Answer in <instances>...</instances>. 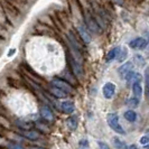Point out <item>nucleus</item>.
Instances as JSON below:
<instances>
[{
    "label": "nucleus",
    "mask_w": 149,
    "mask_h": 149,
    "mask_svg": "<svg viewBox=\"0 0 149 149\" xmlns=\"http://www.w3.org/2000/svg\"><path fill=\"white\" fill-rule=\"evenodd\" d=\"M107 120H108V125L111 127L112 130H114L117 134H125V130H123L122 126L120 125L119 117H118L117 113H109Z\"/></svg>",
    "instance_id": "f257e3e1"
},
{
    "label": "nucleus",
    "mask_w": 149,
    "mask_h": 149,
    "mask_svg": "<svg viewBox=\"0 0 149 149\" xmlns=\"http://www.w3.org/2000/svg\"><path fill=\"white\" fill-rule=\"evenodd\" d=\"M84 20L86 22L88 29L92 30L93 33H97L99 31V26H97V22L93 19V17L90 15L89 13H84Z\"/></svg>",
    "instance_id": "f03ea898"
},
{
    "label": "nucleus",
    "mask_w": 149,
    "mask_h": 149,
    "mask_svg": "<svg viewBox=\"0 0 149 149\" xmlns=\"http://www.w3.org/2000/svg\"><path fill=\"white\" fill-rule=\"evenodd\" d=\"M52 84L55 86V88H58V89L65 91L66 93H70V92L73 91V89L70 86L68 83H66L65 81H63V80H60V79H54V80L52 81Z\"/></svg>",
    "instance_id": "7ed1b4c3"
},
{
    "label": "nucleus",
    "mask_w": 149,
    "mask_h": 149,
    "mask_svg": "<svg viewBox=\"0 0 149 149\" xmlns=\"http://www.w3.org/2000/svg\"><path fill=\"white\" fill-rule=\"evenodd\" d=\"M129 45H130L131 48H145L148 45V40L143 37H138L132 39L129 43Z\"/></svg>",
    "instance_id": "20e7f679"
},
{
    "label": "nucleus",
    "mask_w": 149,
    "mask_h": 149,
    "mask_svg": "<svg viewBox=\"0 0 149 149\" xmlns=\"http://www.w3.org/2000/svg\"><path fill=\"white\" fill-rule=\"evenodd\" d=\"M102 92H103V95H104L105 99H111L114 95V92H116V85L110 82L105 83L103 89H102Z\"/></svg>",
    "instance_id": "39448f33"
},
{
    "label": "nucleus",
    "mask_w": 149,
    "mask_h": 149,
    "mask_svg": "<svg viewBox=\"0 0 149 149\" xmlns=\"http://www.w3.org/2000/svg\"><path fill=\"white\" fill-rule=\"evenodd\" d=\"M132 63L131 62H127V63H125L123 65H121L119 68V74L125 79L126 76H127L130 72H132Z\"/></svg>",
    "instance_id": "423d86ee"
},
{
    "label": "nucleus",
    "mask_w": 149,
    "mask_h": 149,
    "mask_svg": "<svg viewBox=\"0 0 149 149\" xmlns=\"http://www.w3.org/2000/svg\"><path fill=\"white\" fill-rule=\"evenodd\" d=\"M77 29H79V33L81 35L82 39L85 42V43H90L91 42V36H90V33L88 30V27H84L82 25H79L77 26Z\"/></svg>",
    "instance_id": "0eeeda50"
},
{
    "label": "nucleus",
    "mask_w": 149,
    "mask_h": 149,
    "mask_svg": "<svg viewBox=\"0 0 149 149\" xmlns=\"http://www.w3.org/2000/svg\"><path fill=\"white\" fill-rule=\"evenodd\" d=\"M40 116H42L45 120H47V121H52V120L54 119L52 110H51L48 107H46V105L40 108Z\"/></svg>",
    "instance_id": "6e6552de"
},
{
    "label": "nucleus",
    "mask_w": 149,
    "mask_h": 149,
    "mask_svg": "<svg viewBox=\"0 0 149 149\" xmlns=\"http://www.w3.org/2000/svg\"><path fill=\"white\" fill-rule=\"evenodd\" d=\"M71 64H72V68H73V72L74 74L77 76V77H82L83 75V68H82V64L75 62L72 57H71Z\"/></svg>",
    "instance_id": "1a4fd4ad"
},
{
    "label": "nucleus",
    "mask_w": 149,
    "mask_h": 149,
    "mask_svg": "<svg viewBox=\"0 0 149 149\" xmlns=\"http://www.w3.org/2000/svg\"><path fill=\"white\" fill-rule=\"evenodd\" d=\"M132 92H134V97H137V99H139L142 95V88L141 84H140V81L132 83Z\"/></svg>",
    "instance_id": "9d476101"
},
{
    "label": "nucleus",
    "mask_w": 149,
    "mask_h": 149,
    "mask_svg": "<svg viewBox=\"0 0 149 149\" xmlns=\"http://www.w3.org/2000/svg\"><path fill=\"white\" fill-rule=\"evenodd\" d=\"M61 108H62V110H63V111L66 112V113H72L75 109L73 102H71V101H64V102H62Z\"/></svg>",
    "instance_id": "9b49d317"
},
{
    "label": "nucleus",
    "mask_w": 149,
    "mask_h": 149,
    "mask_svg": "<svg viewBox=\"0 0 149 149\" xmlns=\"http://www.w3.org/2000/svg\"><path fill=\"white\" fill-rule=\"evenodd\" d=\"M120 52H121V47H114L113 49H111L110 52L108 53V56H107V62H111L112 60L117 58L119 56Z\"/></svg>",
    "instance_id": "f8f14e48"
},
{
    "label": "nucleus",
    "mask_w": 149,
    "mask_h": 149,
    "mask_svg": "<svg viewBox=\"0 0 149 149\" xmlns=\"http://www.w3.org/2000/svg\"><path fill=\"white\" fill-rule=\"evenodd\" d=\"M51 92H52L56 97H65L67 95V93L65 91L58 89V88H52V89H51Z\"/></svg>",
    "instance_id": "ddd939ff"
},
{
    "label": "nucleus",
    "mask_w": 149,
    "mask_h": 149,
    "mask_svg": "<svg viewBox=\"0 0 149 149\" xmlns=\"http://www.w3.org/2000/svg\"><path fill=\"white\" fill-rule=\"evenodd\" d=\"M125 118L128 121H130V122H134L137 119V113L134 111H132V110H128V111L125 112Z\"/></svg>",
    "instance_id": "4468645a"
},
{
    "label": "nucleus",
    "mask_w": 149,
    "mask_h": 149,
    "mask_svg": "<svg viewBox=\"0 0 149 149\" xmlns=\"http://www.w3.org/2000/svg\"><path fill=\"white\" fill-rule=\"evenodd\" d=\"M66 122H67V126H68V128H70L71 130H75V129L77 128V121H76V119H75L74 117L68 118Z\"/></svg>",
    "instance_id": "2eb2a0df"
},
{
    "label": "nucleus",
    "mask_w": 149,
    "mask_h": 149,
    "mask_svg": "<svg viewBox=\"0 0 149 149\" xmlns=\"http://www.w3.org/2000/svg\"><path fill=\"white\" fill-rule=\"evenodd\" d=\"M113 143L118 149H128V147L125 145V142L119 138H113Z\"/></svg>",
    "instance_id": "dca6fc26"
},
{
    "label": "nucleus",
    "mask_w": 149,
    "mask_h": 149,
    "mask_svg": "<svg viewBox=\"0 0 149 149\" xmlns=\"http://www.w3.org/2000/svg\"><path fill=\"white\" fill-rule=\"evenodd\" d=\"M22 134L25 136V137H27V138H29V139H36V138H38V134L36 132V131H22Z\"/></svg>",
    "instance_id": "f3484780"
},
{
    "label": "nucleus",
    "mask_w": 149,
    "mask_h": 149,
    "mask_svg": "<svg viewBox=\"0 0 149 149\" xmlns=\"http://www.w3.org/2000/svg\"><path fill=\"white\" fill-rule=\"evenodd\" d=\"M127 55H128L127 48H121V52H120L119 56H118V58H117V60L119 61V62H123V61L126 60Z\"/></svg>",
    "instance_id": "a211bd4d"
},
{
    "label": "nucleus",
    "mask_w": 149,
    "mask_h": 149,
    "mask_svg": "<svg viewBox=\"0 0 149 149\" xmlns=\"http://www.w3.org/2000/svg\"><path fill=\"white\" fill-rule=\"evenodd\" d=\"M145 83H146V93H147V97H149V68L146 70V73H145Z\"/></svg>",
    "instance_id": "6ab92c4d"
},
{
    "label": "nucleus",
    "mask_w": 149,
    "mask_h": 149,
    "mask_svg": "<svg viewBox=\"0 0 149 149\" xmlns=\"http://www.w3.org/2000/svg\"><path fill=\"white\" fill-rule=\"evenodd\" d=\"M128 104L130 105V107H132V108H136V107H138L139 104V99H137V97H132V99H130L129 101H128Z\"/></svg>",
    "instance_id": "aec40b11"
},
{
    "label": "nucleus",
    "mask_w": 149,
    "mask_h": 149,
    "mask_svg": "<svg viewBox=\"0 0 149 149\" xmlns=\"http://www.w3.org/2000/svg\"><path fill=\"white\" fill-rule=\"evenodd\" d=\"M140 143H141L142 146H147V145H149V136H143V137H141Z\"/></svg>",
    "instance_id": "412c9836"
},
{
    "label": "nucleus",
    "mask_w": 149,
    "mask_h": 149,
    "mask_svg": "<svg viewBox=\"0 0 149 149\" xmlns=\"http://www.w3.org/2000/svg\"><path fill=\"white\" fill-rule=\"evenodd\" d=\"M80 149H88V141L85 139L80 141Z\"/></svg>",
    "instance_id": "4be33fe9"
},
{
    "label": "nucleus",
    "mask_w": 149,
    "mask_h": 149,
    "mask_svg": "<svg viewBox=\"0 0 149 149\" xmlns=\"http://www.w3.org/2000/svg\"><path fill=\"white\" fill-rule=\"evenodd\" d=\"M8 147L10 149H24L22 146L17 145V143H10V145H8Z\"/></svg>",
    "instance_id": "5701e85b"
},
{
    "label": "nucleus",
    "mask_w": 149,
    "mask_h": 149,
    "mask_svg": "<svg viewBox=\"0 0 149 149\" xmlns=\"http://www.w3.org/2000/svg\"><path fill=\"white\" fill-rule=\"evenodd\" d=\"M99 147H100V149H110V147L107 145V143H104V142H99Z\"/></svg>",
    "instance_id": "b1692460"
},
{
    "label": "nucleus",
    "mask_w": 149,
    "mask_h": 149,
    "mask_svg": "<svg viewBox=\"0 0 149 149\" xmlns=\"http://www.w3.org/2000/svg\"><path fill=\"white\" fill-rule=\"evenodd\" d=\"M128 149H138V148H137V146H136V145H130V146L128 147Z\"/></svg>",
    "instance_id": "393cba45"
},
{
    "label": "nucleus",
    "mask_w": 149,
    "mask_h": 149,
    "mask_svg": "<svg viewBox=\"0 0 149 149\" xmlns=\"http://www.w3.org/2000/svg\"><path fill=\"white\" fill-rule=\"evenodd\" d=\"M116 2H117L118 5H121V3H122V0H116Z\"/></svg>",
    "instance_id": "a878e982"
},
{
    "label": "nucleus",
    "mask_w": 149,
    "mask_h": 149,
    "mask_svg": "<svg viewBox=\"0 0 149 149\" xmlns=\"http://www.w3.org/2000/svg\"><path fill=\"white\" fill-rule=\"evenodd\" d=\"M29 149H43V148H39V147H33V148H29Z\"/></svg>",
    "instance_id": "bb28decb"
},
{
    "label": "nucleus",
    "mask_w": 149,
    "mask_h": 149,
    "mask_svg": "<svg viewBox=\"0 0 149 149\" xmlns=\"http://www.w3.org/2000/svg\"><path fill=\"white\" fill-rule=\"evenodd\" d=\"M145 149H149V145H147V146H145Z\"/></svg>",
    "instance_id": "cd10ccee"
}]
</instances>
